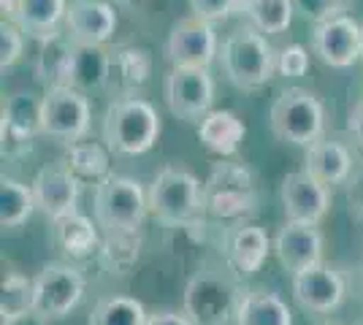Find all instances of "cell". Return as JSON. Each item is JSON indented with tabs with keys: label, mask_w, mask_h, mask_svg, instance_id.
<instances>
[{
	"label": "cell",
	"mask_w": 363,
	"mask_h": 325,
	"mask_svg": "<svg viewBox=\"0 0 363 325\" xmlns=\"http://www.w3.org/2000/svg\"><path fill=\"white\" fill-rule=\"evenodd\" d=\"M350 169H352V155L342 141L320 139L306 149L303 171L312 179H318L320 185H342L350 176Z\"/></svg>",
	"instance_id": "obj_22"
},
{
	"label": "cell",
	"mask_w": 363,
	"mask_h": 325,
	"mask_svg": "<svg viewBox=\"0 0 363 325\" xmlns=\"http://www.w3.org/2000/svg\"><path fill=\"white\" fill-rule=\"evenodd\" d=\"M247 127L244 122L225 108H214L206 114V120L198 125V139L201 144L220 157H233L242 147Z\"/></svg>",
	"instance_id": "obj_24"
},
{
	"label": "cell",
	"mask_w": 363,
	"mask_h": 325,
	"mask_svg": "<svg viewBox=\"0 0 363 325\" xmlns=\"http://www.w3.org/2000/svg\"><path fill=\"white\" fill-rule=\"evenodd\" d=\"M62 163L74 173L79 182H95L101 185L106 176H111V160H108V147L98 141H76L65 147Z\"/></svg>",
	"instance_id": "obj_26"
},
{
	"label": "cell",
	"mask_w": 363,
	"mask_h": 325,
	"mask_svg": "<svg viewBox=\"0 0 363 325\" xmlns=\"http://www.w3.org/2000/svg\"><path fill=\"white\" fill-rule=\"evenodd\" d=\"M163 98L177 120L201 125L214 111V79L203 68H171L163 81Z\"/></svg>",
	"instance_id": "obj_9"
},
{
	"label": "cell",
	"mask_w": 363,
	"mask_h": 325,
	"mask_svg": "<svg viewBox=\"0 0 363 325\" xmlns=\"http://www.w3.org/2000/svg\"><path fill=\"white\" fill-rule=\"evenodd\" d=\"M79 179L68 171L65 163H49L35 173L33 179V195H35V209L46 215L52 222L65 215H74L76 201H79Z\"/></svg>",
	"instance_id": "obj_17"
},
{
	"label": "cell",
	"mask_w": 363,
	"mask_h": 325,
	"mask_svg": "<svg viewBox=\"0 0 363 325\" xmlns=\"http://www.w3.org/2000/svg\"><path fill=\"white\" fill-rule=\"evenodd\" d=\"M347 133L352 136V141L358 144L363 149V98L350 108V117H347Z\"/></svg>",
	"instance_id": "obj_37"
},
{
	"label": "cell",
	"mask_w": 363,
	"mask_h": 325,
	"mask_svg": "<svg viewBox=\"0 0 363 325\" xmlns=\"http://www.w3.org/2000/svg\"><path fill=\"white\" fill-rule=\"evenodd\" d=\"M312 52L331 68H350L363 55V25L347 14L323 19L312 33Z\"/></svg>",
	"instance_id": "obj_12"
},
{
	"label": "cell",
	"mask_w": 363,
	"mask_h": 325,
	"mask_svg": "<svg viewBox=\"0 0 363 325\" xmlns=\"http://www.w3.org/2000/svg\"><path fill=\"white\" fill-rule=\"evenodd\" d=\"M9 325H46V323H41L35 314H30V317H25V320H16V323H9Z\"/></svg>",
	"instance_id": "obj_41"
},
{
	"label": "cell",
	"mask_w": 363,
	"mask_h": 325,
	"mask_svg": "<svg viewBox=\"0 0 363 325\" xmlns=\"http://www.w3.org/2000/svg\"><path fill=\"white\" fill-rule=\"evenodd\" d=\"M279 198H282L288 222H301V225H318L328 215V206H331L328 187L312 179L303 169L293 171L282 179Z\"/></svg>",
	"instance_id": "obj_15"
},
{
	"label": "cell",
	"mask_w": 363,
	"mask_h": 325,
	"mask_svg": "<svg viewBox=\"0 0 363 325\" xmlns=\"http://www.w3.org/2000/svg\"><path fill=\"white\" fill-rule=\"evenodd\" d=\"M193 16L203 22H225L233 14H242V0H187Z\"/></svg>",
	"instance_id": "obj_33"
},
{
	"label": "cell",
	"mask_w": 363,
	"mask_h": 325,
	"mask_svg": "<svg viewBox=\"0 0 363 325\" xmlns=\"http://www.w3.org/2000/svg\"><path fill=\"white\" fill-rule=\"evenodd\" d=\"M35 212V195L30 185H22L14 176H3L0 182V225L6 231L25 225Z\"/></svg>",
	"instance_id": "obj_28"
},
{
	"label": "cell",
	"mask_w": 363,
	"mask_h": 325,
	"mask_svg": "<svg viewBox=\"0 0 363 325\" xmlns=\"http://www.w3.org/2000/svg\"><path fill=\"white\" fill-rule=\"evenodd\" d=\"M274 252L290 274L306 271L323 263V233L318 231V225L285 222L274 236Z\"/></svg>",
	"instance_id": "obj_19"
},
{
	"label": "cell",
	"mask_w": 363,
	"mask_h": 325,
	"mask_svg": "<svg viewBox=\"0 0 363 325\" xmlns=\"http://www.w3.org/2000/svg\"><path fill=\"white\" fill-rule=\"evenodd\" d=\"M239 290L223 274L201 271L187 285L184 295V314L193 325H225L228 314H236Z\"/></svg>",
	"instance_id": "obj_10"
},
{
	"label": "cell",
	"mask_w": 363,
	"mask_h": 325,
	"mask_svg": "<svg viewBox=\"0 0 363 325\" xmlns=\"http://www.w3.org/2000/svg\"><path fill=\"white\" fill-rule=\"evenodd\" d=\"M106 71H108L106 49L104 47H79L71 87L79 90V93L101 90V87H106Z\"/></svg>",
	"instance_id": "obj_32"
},
{
	"label": "cell",
	"mask_w": 363,
	"mask_h": 325,
	"mask_svg": "<svg viewBox=\"0 0 363 325\" xmlns=\"http://www.w3.org/2000/svg\"><path fill=\"white\" fill-rule=\"evenodd\" d=\"M293 3H296V8H298L306 19H312L315 25L323 22V19H331V16L345 11L342 0H293Z\"/></svg>",
	"instance_id": "obj_36"
},
{
	"label": "cell",
	"mask_w": 363,
	"mask_h": 325,
	"mask_svg": "<svg viewBox=\"0 0 363 325\" xmlns=\"http://www.w3.org/2000/svg\"><path fill=\"white\" fill-rule=\"evenodd\" d=\"M150 212V198L136 179L111 173L92 193V215L108 236L136 233Z\"/></svg>",
	"instance_id": "obj_4"
},
{
	"label": "cell",
	"mask_w": 363,
	"mask_h": 325,
	"mask_svg": "<svg viewBox=\"0 0 363 325\" xmlns=\"http://www.w3.org/2000/svg\"><path fill=\"white\" fill-rule=\"evenodd\" d=\"M0 6H3V22H11L14 8H16V0H0Z\"/></svg>",
	"instance_id": "obj_40"
},
{
	"label": "cell",
	"mask_w": 363,
	"mask_h": 325,
	"mask_svg": "<svg viewBox=\"0 0 363 325\" xmlns=\"http://www.w3.org/2000/svg\"><path fill=\"white\" fill-rule=\"evenodd\" d=\"M92 108L87 95L74 87H52L41 98V127L44 136L62 141L65 147L87 139Z\"/></svg>",
	"instance_id": "obj_8"
},
{
	"label": "cell",
	"mask_w": 363,
	"mask_h": 325,
	"mask_svg": "<svg viewBox=\"0 0 363 325\" xmlns=\"http://www.w3.org/2000/svg\"><path fill=\"white\" fill-rule=\"evenodd\" d=\"M0 139H3V155H19V152H30V144L35 136L44 133L41 127V98L33 93L9 95L3 101V117H0Z\"/></svg>",
	"instance_id": "obj_13"
},
{
	"label": "cell",
	"mask_w": 363,
	"mask_h": 325,
	"mask_svg": "<svg viewBox=\"0 0 363 325\" xmlns=\"http://www.w3.org/2000/svg\"><path fill=\"white\" fill-rule=\"evenodd\" d=\"M296 3L293 0H242V14L263 35L285 33L293 22Z\"/></svg>",
	"instance_id": "obj_29"
},
{
	"label": "cell",
	"mask_w": 363,
	"mask_h": 325,
	"mask_svg": "<svg viewBox=\"0 0 363 325\" xmlns=\"http://www.w3.org/2000/svg\"><path fill=\"white\" fill-rule=\"evenodd\" d=\"M147 320L150 314L141 301L130 295H108L92 307L87 325H147Z\"/></svg>",
	"instance_id": "obj_30"
},
{
	"label": "cell",
	"mask_w": 363,
	"mask_h": 325,
	"mask_svg": "<svg viewBox=\"0 0 363 325\" xmlns=\"http://www.w3.org/2000/svg\"><path fill=\"white\" fill-rule=\"evenodd\" d=\"M147 325H193V320L187 314H179V312H155L150 314Z\"/></svg>",
	"instance_id": "obj_38"
},
{
	"label": "cell",
	"mask_w": 363,
	"mask_h": 325,
	"mask_svg": "<svg viewBox=\"0 0 363 325\" xmlns=\"http://www.w3.org/2000/svg\"><path fill=\"white\" fill-rule=\"evenodd\" d=\"M33 314V279L19 271H9L3 277V295H0V317L3 325L25 320Z\"/></svg>",
	"instance_id": "obj_31"
},
{
	"label": "cell",
	"mask_w": 363,
	"mask_h": 325,
	"mask_svg": "<svg viewBox=\"0 0 363 325\" xmlns=\"http://www.w3.org/2000/svg\"><path fill=\"white\" fill-rule=\"evenodd\" d=\"M62 25L76 47H106L117 30V11L106 0H71Z\"/></svg>",
	"instance_id": "obj_14"
},
{
	"label": "cell",
	"mask_w": 363,
	"mask_h": 325,
	"mask_svg": "<svg viewBox=\"0 0 363 325\" xmlns=\"http://www.w3.org/2000/svg\"><path fill=\"white\" fill-rule=\"evenodd\" d=\"M223 249H225L228 266L244 277H250L266 263V258L272 252V241H269L266 231L257 225H236L225 233Z\"/></svg>",
	"instance_id": "obj_21"
},
{
	"label": "cell",
	"mask_w": 363,
	"mask_h": 325,
	"mask_svg": "<svg viewBox=\"0 0 363 325\" xmlns=\"http://www.w3.org/2000/svg\"><path fill=\"white\" fill-rule=\"evenodd\" d=\"M65 11H68V0H16L11 22L28 38L44 41L49 35L60 33Z\"/></svg>",
	"instance_id": "obj_23"
},
{
	"label": "cell",
	"mask_w": 363,
	"mask_h": 325,
	"mask_svg": "<svg viewBox=\"0 0 363 325\" xmlns=\"http://www.w3.org/2000/svg\"><path fill=\"white\" fill-rule=\"evenodd\" d=\"M114 6L122 8V11H130V14H138L144 8H150L152 0H114Z\"/></svg>",
	"instance_id": "obj_39"
},
{
	"label": "cell",
	"mask_w": 363,
	"mask_h": 325,
	"mask_svg": "<svg viewBox=\"0 0 363 325\" xmlns=\"http://www.w3.org/2000/svg\"><path fill=\"white\" fill-rule=\"evenodd\" d=\"M233 320L236 325H293V314L277 293L252 290L239 298Z\"/></svg>",
	"instance_id": "obj_27"
},
{
	"label": "cell",
	"mask_w": 363,
	"mask_h": 325,
	"mask_svg": "<svg viewBox=\"0 0 363 325\" xmlns=\"http://www.w3.org/2000/svg\"><path fill=\"white\" fill-rule=\"evenodd\" d=\"M160 127L157 108L144 98H117L104 114V141L114 155L136 157L150 152Z\"/></svg>",
	"instance_id": "obj_2"
},
{
	"label": "cell",
	"mask_w": 363,
	"mask_h": 325,
	"mask_svg": "<svg viewBox=\"0 0 363 325\" xmlns=\"http://www.w3.org/2000/svg\"><path fill=\"white\" fill-rule=\"evenodd\" d=\"M255 179L244 163H214L203 182V212L220 219H242L255 212Z\"/></svg>",
	"instance_id": "obj_6"
},
{
	"label": "cell",
	"mask_w": 363,
	"mask_h": 325,
	"mask_svg": "<svg viewBox=\"0 0 363 325\" xmlns=\"http://www.w3.org/2000/svg\"><path fill=\"white\" fill-rule=\"evenodd\" d=\"M84 295V277L68 263H49L33 279V314L41 323L68 317Z\"/></svg>",
	"instance_id": "obj_7"
},
{
	"label": "cell",
	"mask_w": 363,
	"mask_h": 325,
	"mask_svg": "<svg viewBox=\"0 0 363 325\" xmlns=\"http://www.w3.org/2000/svg\"><path fill=\"white\" fill-rule=\"evenodd\" d=\"M277 71L282 76H303L309 71V52L301 44H288L279 49L277 57Z\"/></svg>",
	"instance_id": "obj_35"
},
{
	"label": "cell",
	"mask_w": 363,
	"mask_h": 325,
	"mask_svg": "<svg viewBox=\"0 0 363 325\" xmlns=\"http://www.w3.org/2000/svg\"><path fill=\"white\" fill-rule=\"evenodd\" d=\"M25 52V33L16 28L14 22L0 25V68H11Z\"/></svg>",
	"instance_id": "obj_34"
},
{
	"label": "cell",
	"mask_w": 363,
	"mask_h": 325,
	"mask_svg": "<svg viewBox=\"0 0 363 325\" xmlns=\"http://www.w3.org/2000/svg\"><path fill=\"white\" fill-rule=\"evenodd\" d=\"M293 298L303 312L328 314L345 301V279L336 268L318 263L293 274Z\"/></svg>",
	"instance_id": "obj_16"
},
{
	"label": "cell",
	"mask_w": 363,
	"mask_h": 325,
	"mask_svg": "<svg viewBox=\"0 0 363 325\" xmlns=\"http://www.w3.org/2000/svg\"><path fill=\"white\" fill-rule=\"evenodd\" d=\"M220 55V41L214 25L198 19V16H184L179 19L166 38V57L174 68H203L209 71L214 57Z\"/></svg>",
	"instance_id": "obj_11"
},
{
	"label": "cell",
	"mask_w": 363,
	"mask_h": 325,
	"mask_svg": "<svg viewBox=\"0 0 363 325\" xmlns=\"http://www.w3.org/2000/svg\"><path fill=\"white\" fill-rule=\"evenodd\" d=\"M220 65L228 81L239 90H257L263 87L277 71L279 52L269 44V38L252 25H239L220 47Z\"/></svg>",
	"instance_id": "obj_1"
},
{
	"label": "cell",
	"mask_w": 363,
	"mask_h": 325,
	"mask_svg": "<svg viewBox=\"0 0 363 325\" xmlns=\"http://www.w3.org/2000/svg\"><path fill=\"white\" fill-rule=\"evenodd\" d=\"M350 3H352V0H342V6H345V8H347Z\"/></svg>",
	"instance_id": "obj_42"
},
{
	"label": "cell",
	"mask_w": 363,
	"mask_h": 325,
	"mask_svg": "<svg viewBox=\"0 0 363 325\" xmlns=\"http://www.w3.org/2000/svg\"><path fill=\"white\" fill-rule=\"evenodd\" d=\"M52 241L68 258H87L98 249V241H101L98 222H92L90 217L79 212L65 215L52 222Z\"/></svg>",
	"instance_id": "obj_25"
},
{
	"label": "cell",
	"mask_w": 363,
	"mask_h": 325,
	"mask_svg": "<svg viewBox=\"0 0 363 325\" xmlns=\"http://www.w3.org/2000/svg\"><path fill=\"white\" fill-rule=\"evenodd\" d=\"M150 215L168 228H182L203 215V185L193 171L166 166L150 185Z\"/></svg>",
	"instance_id": "obj_3"
},
{
	"label": "cell",
	"mask_w": 363,
	"mask_h": 325,
	"mask_svg": "<svg viewBox=\"0 0 363 325\" xmlns=\"http://www.w3.org/2000/svg\"><path fill=\"white\" fill-rule=\"evenodd\" d=\"M269 122H272V133L279 141L309 149L323 136L325 111L315 93L303 87H288L272 103Z\"/></svg>",
	"instance_id": "obj_5"
},
{
	"label": "cell",
	"mask_w": 363,
	"mask_h": 325,
	"mask_svg": "<svg viewBox=\"0 0 363 325\" xmlns=\"http://www.w3.org/2000/svg\"><path fill=\"white\" fill-rule=\"evenodd\" d=\"M361 57H363V55H361Z\"/></svg>",
	"instance_id": "obj_43"
},
{
	"label": "cell",
	"mask_w": 363,
	"mask_h": 325,
	"mask_svg": "<svg viewBox=\"0 0 363 325\" xmlns=\"http://www.w3.org/2000/svg\"><path fill=\"white\" fill-rule=\"evenodd\" d=\"M152 76V55L144 47H117L108 49V71H106V90L117 98H136Z\"/></svg>",
	"instance_id": "obj_18"
},
{
	"label": "cell",
	"mask_w": 363,
	"mask_h": 325,
	"mask_svg": "<svg viewBox=\"0 0 363 325\" xmlns=\"http://www.w3.org/2000/svg\"><path fill=\"white\" fill-rule=\"evenodd\" d=\"M79 47L68 38V33H55L44 41H38V57H35V79L46 90L52 87H71L76 68Z\"/></svg>",
	"instance_id": "obj_20"
}]
</instances>
